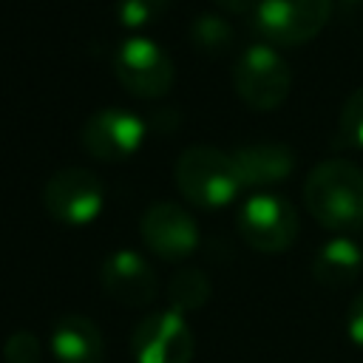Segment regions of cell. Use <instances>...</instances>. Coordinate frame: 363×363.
Wrapping results in <instances>:
<instances>
[{
	"instance_id": "1",
	"label": "cell",
	"mask_w": 363,
	"mask_h": 363,
	"mask_svg": "<svg viewBox=\"0 0 363 363\" xmlns=\"http://www.w3.org/2000/svg\"><path fill=\"white\" fill-rule=\"evenodd\" d=\"M303 204L326 230L363 224V170L346 159L315 164L303 182Z\"/></svg>"
},
{
	"instance_id": "2",
	"label": "cell",
	"mask_w": 363,
	"mask_h": 363,
	"mask_svg": "<svg viewBox=\"0 0 363 363\" xmlns=\"http://www.w3.org/2000/svg\"><path fill=\"white\" fill-rule=\"evenodd\" d=\"M173 179L179 193L201 210L227 207L244 190L233 153H224L210 145L184 147L173 164Z\"/></svg>"
},
{
	"instance_id": "3",
	"label": "cell",
	"mask_w": 363,
	"mask_h": 363,
	"mask_svg": "<svg viewBox=\"0 0 363 363\" xmlns=\"http://www.w3.org/2000/svg\"><path fill=\"white\" fill-rule=\"evenodd\" d=\"M235 94L252 111H275L292 88V68L269 43H255L241 51L233 65Z\"/></svg>"
},
{
	"instance_id": "4",
	"label": "cell",
	"mask_w": 363,
	"mask_h": 363,
	"mask_svg": "<svg viewBox=\"0 0 363 363\" xmlns=\"http://www.w3.org/2000/svg\"><path fill=\"white\" fill-rule=\"evenodd\" d=\"M238 235L247 247L255 252H284L295 244L301 221L295 207L275 193H252L241 201L238 216H235Z\"/></svg>"
},
{
	"instance_id": "5",
	"label": "cell",
	"mask_w": 363,
	"mask_h": 363,
	"mask_svg": "<svg viewBox=\"0 0 363 363\" xmlns=\"http://www.w3.org/2000/svg\"><path fill=\"white\" fill-rule=\"evenodd\" d=\"M113 74L119 85L136 99H162L173 88V60L167 51L142 34H133L119 43L113 57Z\"/></svg>"
},
{
	"instance_id": "6",
	"label": "cell",
	"mask_w": 363,
	"mask_h": 363,
	"mask_svg": "<svg viewBox=\"0 0 363 363\" xmlns=\"http://www.w3.org/2000/svg\"><path fill=\"white\" fill-rule=\"evenodd\" d=\"M332 0H258L255 28L269 45H303L329 23Z\"/></svg>"
},
{
	"instance_id": "7",
	"label": "cell",
	"mask_w": 363,
	"mask_h": 363,
	"mask_svg": "<svg viewBox=\"0 0 363 363\" xmlns=\"http://www.w3.org/2000/svg\"><path fill=\"white\" fill-rule=\"evenodd\" d=\"M43 204L51 218L82 227L96 221L105 207V184L94 170L85 167H62L43 187Z\"/></svg>"
},
{
	"instance_id": "8",
	"label": "cell",
	"mask_w": 363,
	"mask_h": 363,
	"mask_svg": "<svg viewBox=\"0 0 363 363\" xmlns=\"http://www.w3.org/2000/svg\"><path fill=\"white\" fill-rule=\"evenodd\" d=\"M147 136V122L128 108H99L79 130V142L88 156L99 162H122L133 156Z\"/></svg>"
},
{
	"instance_id": "9",
	"label": "cell",
	"mask_w": 363,
	"mask_h": 363,
	"mask_svg": "<svg viewBox=\"0 0 363 363\" xmlns=\"http://www.w3.org/2000/svg\"><path fill=\"white\" fill-rule=\"evenodd\" d=\"M193 332L182 312L156 309L142 318L130 335V352L136 363H190Z\"/></svg>"
},
{
	"instance_id": "10",
	"label": "cell",
	"mask_w": 363,
	"mask_h": 363,
	"mask_svg": "<svg viewBox=\"0 0 363 363\" xmlns=\"http://www.w3.org/2000/svg\"><path fill=\"white\" fill-rule=\"evenodd\" d=\"M139 235L156 258L170 264L187 261L199 247V224L176 201H153L139 218Z\"/></svg>"
},
{
	"instance_id": "11",
	"label": "cell",
	"mask_w": 363,
	"mask_h": 363,
	"mask_svg": "<svg viewBox=\"0 0 363 363\" xmlns=\"http://www.w3.org/2000/svg\"><path fill=\"white\" fill-rule=\"evenodd\" d=\"M102 289L122 306H147L159 292V278L153 267L136 250H116L105 258L99 269Z\"/></svg>"
},
{
	"instance_id": "12",
	"label": "cell",
	"mask_w": 363,
	"mask_h": 363,
	"mask_svg": "<svg viewBox=\"0 0 363 363\" xmlns=\"http://www.w3.org/2000/svg\"><path fill=\"white\" fill-rule=\"evenodd\" d=\"M233 162L244 187H269L284 182L295 170V153L278 142L241 145L238 150H233Z\"/></svg>"
},
{
	"instance_id": "13",
	"label": "cell",
	"mask_w": 363,
	"mask_h": 363,
	"mask_svg": "<svg viewBox=\"0 0 363 363\" xmlns=\"http://www.w3.org/2000/svg\"><path fill=\"white\" fill-rule=\"evenodd\" d=\"M51 354L60 363H102L105 340L99 326L85 315H62L51 326Z\"/></svg>"
},
{
	"instance_id": "14",
	"label": "cell",
	"mask_w": 363,
	"mask_h": 363,
	"mask_svg": "<svg viewBox=\"0 0 363 363\" xmlns=\"http://www.w3.org/2000/svg\"><path fill=\"white\" fill-rule=\"evenodd\" d=\"M360 269H363V250L349 235L329 238L312 258V278L329 289L354 284Z\"/></svg>"
},
{
	"instance_id": "15",
	"label": "cell",
	"mask_w": 363,
	"mask_h": 363,
	"mask_svg": "<svg viewBox=\"0 0 363 363\" xmlns=\"http://www.w3.org/2000/svg\"><path fill=\"white\" fill-rule=\"evenodd\" d=\"M210 278L199 269V267H182L176 269V275L167 284V298H170V309L176 312H196L210 301Z\"/></svg>"
},
{
	"instance_id": "16",
	"label": "cell",
	"mask_w": 363,
	"mask_h": 363,
	"mask_svg": "<svg viewBox=\"0 0 363 363\" xmlns=\"http://www.w3.org/2000/svg\"><path fill=\"white\" fill-rule=\"evenodd\" d=\"M190 40L204 54H224L233 45V28L221 14L204 11L190 26Z\"/></svg>"
},
{
	"instance_id": "17",
	"label": "cell",
	"mask_w": 363,
	"mask_h": 363,
	"mask_svg": "<svg viewBox=\"0 0 363 363\" xmlns=\"http://www.w3.org/2000/svg\"><path fill=\"white\" fill-rule=\"evenodd\" d=\"M162 11H164V6L159 0H119V6H116L119 23L130 31H139V28L150 26Z\"/></svg>"
},
{
	"instance_id": "18",
	"label": "cell",
	"mask_w": 363,
	"mask_h": 363,
	"mask_svg": "<svg viewBox=\"0 0 363 363\" xmlns=\"http://www.w3.org/2000/svg\"><path fill=\"white\" fill-rule=\"evenodd\" d=\"M3 357H6V363H40L43 346H40V340H37L34 332L17 329V332H11V335L6 337V343H3Z\"/></svg>"
},
{
	"instance_id": "19",
	"label": "cell",
	"mask_w": 363,
	"mask_h": 363,
	"mask_svg": "<svg viewBox=\"0 0 363 363\" xmlns=\"http://www.w3.org/2000/svg\"><path fill=\"white\" fill-rule=\"evenodd\" d=\"M340 136L363 150V85L346 99L340 111Z\"/></svg>"
},
{
	"instance_id": "20",
	"label": "cell",
	"mask_w": 363,
	"mask_h": 363,
	"mask_svg": "<svg viewBox=\"0 0 363 363\" xmlns=\"http://www.w3.org/2000/svg\"><path fill=\"white\" fill-rule=\"evenodd\" d=\"M346 335L357 349H363V289L352 298V306L346 312Z\"/></svg>"
},
{
	"instance_id": "21",
	"label": "cell",
	"mask_w": 363,
	"mask_h": 363,
	"mask_svg": "<svg viewBox=\"0 0 363 363\" xmlns=\"http://www.w3.org/2000/svg\"><path fill=\"white\" fill-rule=\"evenodd\" d=\"M213 3L227 14H255L258 6V0H213Z\"/></svg>"
}]
</instances>
